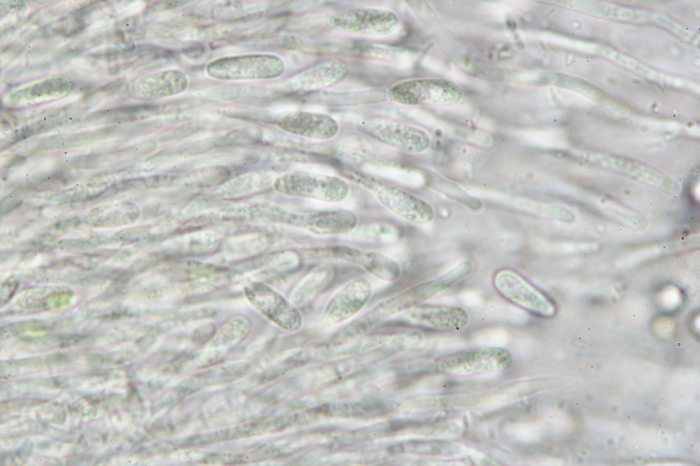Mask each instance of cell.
Returning a JSON list of instances; mask_svg holds the SVG:
<instances>
[{"label":"cell","mask_w":700,"mask_h":466,"mask_svg":"<svg viewBox=\"0 0 700 466\" xmlns=\"http://www.w3.org/2000/svg\"><path fill=\"white\" fill-rule=\"evenodd\" d=\"M344 174L371 192L387 209L411 223L426 225L435 218V211L428 202L402 188L360 171H344Z\"/></svg>","instance_id":"6da1fadb"},{"label":"cell","mask_w":700,"mask_h":466,"mask_svg":"<svg viewBox=\"0 0 700 466\" xmlns=\"http://www.w3.org/2000/svg\"><path fill=\"white\" fill-rule=\"evenodd\" d=\"M472 270V263L469 260H463L447 272L418 283L381 302L372 311L377 318L382 315L403 312L451 288L468 277Z\"/></svg>","instance_id":"7a4b0ae2"},{"label":"cell","mask_w":700,"mask_h":466,"mask_svg":"<svg viewBox=\"0 0 700 466\" xmlns=\"http://www.w3.org/2000/svg\"><path fill=\"white\" fill-rule=\"evenodd\" d=\"M512 362L510 351L497 346L462 350L438 360V372L458 376H477L506 370Z\"/></svg>","instance_id":"3957f363"},{"label":"cell","mask_w":700,"mask_h":466,"mask_svg":"<svg viewBox=\"0 0 700 466\" xmlns=\"http://www.w3.org/2000/svg\"><path fill=\"white\" fill-rule=\"evenodd\" d=\"M279 192L293 197L336 203L349 195V183L342 178L311 171H291L279 177L275 183Z\"/></svg>","instance_id":"277c9868"},{"label":"cell","mask_w":700,"mask_h":466,"mask_svg":"<svg viewBox=\"0 0 700 466\" xmlns=\"http://www.w3.org/2000/svg\"><path fill=\"white\" fill-rule=\"evenodd\" d=\"M389 98L407 106H449L457 104L463 90L445 78H420L400 82L391 86Z\"/></svg>","instance_id":"5b68a950"},{"label":"cell","mask_w":700,"mask_h":466,"mask_svg":"<svg viewBox=\"0 0 700 466\" xmlns=\"http://www.w3.org/2000/svg\"><path fill=\"white\" fill-rule=\"evenodd\" d=\"M284 60L269 54L244 55L216 59L206 66V72L218 80H258L280 77L285 72Z\"/></svg>","instance_id":"8992f818"},{"label":"cell","mask_w":700,"mask_h":466,"mask_svg":"<svg viewBox=\"0 0 700 466\" xmlns=\"http://www.w3.org/2000/svg\"><path fill=\"white\" fill-rule=\"evenodd\" d=\"M329 24L340 31L365 36H383L398 27L397 15L388 9L353 8L337 11L328 18Z\"/></svg>","instance_id":"52a82bcc"},{"label":"cell","mask_w":700,"mask_h":466,"mask_svg":"<svg viewBox=\"0 0 700 466\" xmlns=\"http://www.w3.org/2000/svg\"><path fill=\"white\" fill-rule=\"evenodd\" d=\"M495 290L512 304L540 316H550L554 306L547 297L517 272L507 268L493 276Z\"/></svg>","instance_id":"ba28073f"},{"label":"cell","mask_w":700,"mask_h":466,"mask_svg":"<svg viewBox=\"0 0 700 466\" xmlns=\"http://www.w3.org/2000/svg\"><path fill=\"white\" fill-rule=\"evenodd\" d=\"M250 303L281 328L295 332L302 325V316L294 305L268 285L254 281L244 288Z\"/></svg>","instance_id":"9c48e42d"},{"label":"cell","mask_w":700,"mask_h":466,"mask_svg":"<svg viewBox=\"0 0 700 466\" xmlns=\"http://www.w3.org/2000/svg\"><path fill=\"white\" fill-rule=\"evenodd\" d=\"M363 128L373 138L406 153H423L431 144L430 136L426 132L395 120L372 119L367 121Z\"/></svg>","instance_id":"30bf717a"},{"label":"cell","mask_w":700,"mask_h":466,"mask_svg":"<svg viewBox=\"0 0 700 466\" xmlns=\"http://www.w3.org/2000/svg\"><path fill=\"white\" fill-rule=\"evenodd\" d=\"M316 257L347 262L360 267L376 278L394 281L400 276V264L391 257L380 253L360 250L345 245H335L316 249Z\"/></svg>","instance_id":"8fae6325"},{"label":"cell","mask_w":700,"mask_h":466,"mask_svg":"<svg viewBox=\"0 0 700 466\" xmlns=\"http://www.w3.org/2000/svg\"><path fill=\"white\" fill-rule=\"evenodd\" d=\"M402 317L412 327L440 332L461 330L469 321L463 308L452 305L419 304L403 311Z\"/></svg>","instance_id":"7c38bea8"},{"label":"cell","mask_w":700,"mask_h":466,"mask_svg":"<svg viewBox=\"0 0 700 466\" xmlns=\"http://www.w3.org/2000/svg\"><path fill=\"white\" fill-rule=\"evenodd\" d=\"M372 292V285L367 278H357L348 281L328 300L324 309V318L332 324L349 319L367 304Z\"/></svg>","instance_id":"4fadbf2b"},{"label":"cell","mask_w":700,"mask_h":466,"mask_svg":"<svg viewBox=\"0 0 700 466\" xmlns=\"http://www.w3.org/2000/svg\"><path fill=\"white\" fill-rule=\"evenodd\" d=\"M276 122L279 127L288 132L318 140L335 137L340 128L337 121L331 115L307 111L287 113Z\"/></svg>","instance_id":"5bb4252c"},{"label":"cell","mask_w":700,"mask_h":466,"mask_svg":"<svg viewBox=\"0 0 700 466\" xmlns=\"http://www.w3.org/2000/svg\"><path fill=\"white\" fill-rule=\"evenodd\" d=\"M358 223L357 215L351 210H327L307 214L303 228L316 235H339L351 233Z\"/></svg>","instance_id":"9a60e30c"},{"label":"cell","mask_w":700,"mask_h":466,"mask_svg":"<svg viewBox=\"0 0 700 466\" xmlns=\"http://www.w3.org/2000/svg\"><path fill=\"white\" fill-rule=\"evenodd\" d=\"M335 270L330 264L312 267L293 290L290 302L294 305L307 304L321 295L332 283Z\"/></svg>","instance_id":"2e32d148"},{"label":"cell","mask_w":700,"mask_h":466,"mask_svg":"<svg viewBox=\"0 0 700 466\" xmlns=\"http://www.w3.org/2000/svg\"><path fill=\"white\" fill-rule=\"evenodd\" d=\"M347 72V65L340 59H332L308 67L299 73L298 83L304 90L327 87L340 80Z\"/></svg>","instance_id":"e0dca14e"},{"label":"cell","mask_w":700,"mask_h":466,"mask_svg":"<svg viewBox=\"0 0 700 466\" xmlns=\"http://www.w3.org/2000/svg\"><path fill=\"white\" fill-rule=\"evenodd\" d=\"M188 78L179 70L164 71L150 76L144 80V94L149 97L161 98L183 92L188 86Z\"/></svg>","instance_id":"ac0fdd59"},{"label":"cell","mask_w":700,"mask_h":466,"mask_svg":"<svg viewBox=\"0 0 700 466\" xmlns=\"http://www.w3.org/2000/svg\"><path fill=\"white\" fill-rule=\"evenodd\" d=\"M250 322L244 316H235L228 320L211 339L213 348L232 346L241 341L248 334Z\"/></svg>","instance_id":"d6986e66"},{"label":"cell","mask_w":700,"mask_h":466,"mask_svg":"<svg viewBox=\"0 0 700 466\" xmlns=\"http://www.w3.org/2000/svg\"><path fill=\"white\" fill-rule=\"evenodd\" d=\"M401 448L408 452L440 456H451L458 450L456 445L442 440L412 441L406 442Z\"/></svg>","instance_id":"ffe728a7"},{"label":"cell","mask_w":700,"mask_h":466,"mask_svg":"<svg viewBox=\"0 0 700 466\" xmlns=\"http://www.w3.org/2000/svg\"><path fill=\"white\" fill-rule=\"evenodd\" d=\"M352 232L360 239L382 241H393L398 234L396 227L387 224L370 225L358 229L356 227Z\"/></svg>","instance_id":"44dd1931"},{"label":"cell","mask_w":700,"mask_h":466,"mask_svg":"<svg viewBox=\"0 0 700 466\" xmlns=\"http://www.w3.org/2000/svg\"><path fill=\"white\" fill-rule=\"evenodd\" d=\"M216 330L212 324H207L196 329L192 340L197 344H204L211 340L215 335Z\"/></svg>","instance_id":"7402d4cb"}]
</instances>
